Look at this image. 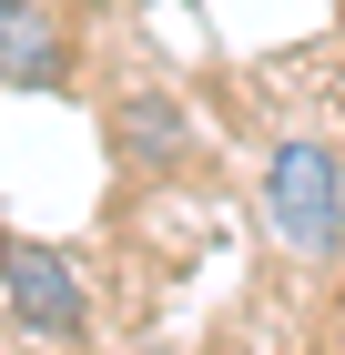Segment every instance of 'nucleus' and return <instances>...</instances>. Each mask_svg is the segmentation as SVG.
<instances>
[{
    "label": "nucleus",
    "instance_id": "obj_1",
    "mask_svg": "<svg viewBox=\"0 0 345 355\" xmlns=\"http://www.w3.org/2000/svg\"><path fill=\"white\" fill-rule=\"evenodd\" d=\"M264 223H274V244L305 254V264H325V254L345 244V163L325 153V142H274L264 153Z\"/></svg>",
    "mask_w": 345,
    "mask_h": 355
},
{
    "label": "nucleus",
    "instance_id": "obj_2",
    "mask_svg": "<svg viewBox=\"0 0 345 355\" xmlns=\"http://www.w3.org/2000/svg\"><path fill=\"white\" fill-rule=\"evenodd\" d=\"M0 295H10V325L41 335V345H81V325H92V295H81L71 254L41 244V234H10L0 244Z\"/></svg>",
    "mask_w": 345,
    "mask_h": 355
},
{
    "label": "nucleus",
    "instance_id": "obj_3",
    "mask_svg": "<svg viewBox=\"0 0 345 355\" xmlns=\"http://www.w3.org/2000/svg\"><path fill=\"white\" fill-rule=\"evenodd\" d=\"M0 82L10 92H71V21L51 0H0Z\"/></svg>",
    "mask_w": 345,
    "mask_h": 355
},
{
    "label": "nucleus",
    "instance_id": "obj_4",
    "mask_svg": "<svg viewBox=\"0 0 345 355\" xmlns=\"http://www.w3.org/2000/svg\"><path fill=\"white\" fill-rule=\"evenodd\" d=\"M122 142H133L142 163H173L183 153V112L173 102H122Z\"/></svg>",
    "mask_w": 345,
    "mask_h": 355
}]
</instances>
